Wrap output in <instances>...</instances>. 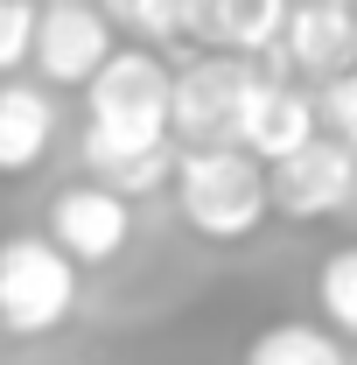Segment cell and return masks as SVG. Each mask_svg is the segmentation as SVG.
Returning a JSON list of instances; mask_svg holds the SVG:
<instances>
[{"instance_id":"8992f818","label":"cell","mask_w":357,"mask_h":365,"mask_svg":"<svg viewBox=\"0 0 357 365\" xmlns=\"http://www.w3.org/2000/svg\"><path fill=\"white\" fill-rule=\"evenodd\" d=\"M134 239V204L105 182H70L49 197V246L70 260V267H105L119 260Z\"/></svg>"},{"instance_id":"8fae6325","label":"cell","mask_w":357,"mask_h":365,"mask_svg":"<svg viewBox=\"0 0 357 365\" xmlns=\"http://www.w3.org/2000/svg\"><path fill=\"white\" fill-rule=\"evenodd\" d=\"M280 21H287V0H211L203 43H224V56L260 63V56H273V43H280Z\"/></svg>"},{"instance_id":"7a4b0ae2","label":"cell","mask_w":357,"mask_h":365,"mask_svg":"<svg viewBox=\"0 0 357 365\" xmlns=\"http://www.w3.org/2000/svg\"><path fill=\"white\" fill-rule=\"evenodd\" d=\"M176 211L211 246H238L267 225V169L245 148H182L176 155Z\"/></svg>"},{"instance_id":"6da1fadb","label":"cell","mask_w":357,"mask_h":365,"mask_svg":"<svg viewBox=\"0 0 357 365\" xmlns=\"http://www.w3.org/2000/svg\"><path fill=\"white\" fill-rule=\"evenodd\" d=\"M85 169L127 204L176 176L169 148V63L154 49H112L85 85Z\"/></svg>"},{"instance_id":"9c48e42d","label":"cell","mask_w":357,"mask_h":365,"mask_svg":"<svg viewBox=\"0 0 357 365\" xmlns=\"http://www.w3.org/2000/svg\"><path fill=\"white\" fill-rule=\"evenodd\" d=\"M322 134L315 127V98L309 91H294L287 78H252L245 91V106H238V127H231V148H245L260 169H273L280 155H294V148H309Z\"/></svg>"},{"instance_id":"e0dca14e","label":"cell","mask_w":357,"mask_h":365,"mask_svg":"<svg viewBox=\"0 0 357 365\" xmlns=\"http://www.w3.org/2000/svg\"><path fill=\"white\" fill-rule=\"evenodd\" d=\"M343 7H357V0H343Z\"/></svg>"},{"instance_id":"5bb4252c","label":"cell","mask_w":357,"mask_h":365,"mask_svg":"<svg viewBox=\"0 0 357 365\" xmlns=\"http://www.w3.org/2000/svg\"><path fill=\"white\" fill-rule=\"evenodd\" d=\"M315 302L336 323V337H357V246H336L315 274Z\"/></svg>"},{"instance_id":"3957f363","label":"cell","mask_w":357,"mask_h":365,"mask_svg":"<svg viewBox=\"0 0 357 365\" xmlns=\"http://www.w3.org/2000/svg\"><path fill=\"white\" fill-rule=\"evenodd\" d=\"M70 309H78V267L36 232L0 239V330L49 337L56 323H70Z\"/></svg>"},{"instance_id":"4fadbf2b","label":"cell","mask_w":357,"mask_h":365,"mask_svg":"<svg viewBox=\"0 0 357 365\" xmlns=\"http://www.w3.org/2000/svg\"><path fill=\"white\" fill-rule=\"evenodd\" d=\"M245 365H343V344L315 323H273V330L252 337Z\"/></svg>"},{"instance_id":"7c38bea8","label":"cell","mask_w":357,"mask_h":365,"mask_svg":"<svg viewBox=\"0 0 357 365\" xmlns=\"http://www.w3.org/2000/svg\"><path fill=\"white\" fill-rule=\"evenodd\" d=\"M98 14L112 29H134V36H154V43H182V36H203L211 0H98Z\"/></svg>"},{"instance_id":"277c9868","label":"cell","mask_w":357,"mask_h":365,"mask_svg":"<svg viewBox=\"0 0 357 365\" xmlns=\"http://www.w3.org/2000/svg\"><path fill=\"white\" fill-rule=\"evenodd\" d=\"M260 78V63L245 56H196L169 71V140L182 148H231V127H238V106Z\"/></svg>"},{"instance_id":"5b68a950","label":"cell","mask_w":357,"mask_h":365,"mask_svg":"<svg viewBox=\"0 0 357 365\" xmlns=\"http://www.w3.org/2000/svg\"><path fill=\"white\" fill-rule=\"evenodd\" d=\"M351 197H357V155L336 148L329 134H315L309 148L280 155L267 169V204L280 218H294V225H315V218L351 211Z\"/></svg>"},{"instance_id":"30bf717a","label":"cell","mask_w":357,"mask_h":365,"mask_svg":"<svg viewBox=\"0 0 357 365\" xmlns=\"http://www.w3.org/2000/svg\"><path fill=\"white\" fill-rule=\"evenodd\" d=\"M49 140H56V98L43 85H0V176H28L43 169Z\"/></svg>"},{"instance_id":"9a60e30c","label":"cell","mask_w":357,"mask_h":365,"mask_svg":"<svg viewBox=\"0 0 357 365\" xmlns=\"http://www.w3.org/2000/svg\"><path fill=\"white\" fill-rule=\"evenodd\" d=\"M315 127L336 140V148L357 155V71H343V78H329V85L315 91Z\"/></svg>"},{"instance_id":"2e32d148","label":"cell","mask_w":357,"mask_h":365,"mask_svg":"<svg viewBox=\"0 0 357 365\" xmlns=\"http://www.w3.org/2000/svg\"><path fill=\"white\" fill-rule=\"evenodd\" d=\"M36 49V0H0V78H14Z\"/></svg>"},{"instance_id":"52a82bcc","label":"cell","mask_w":357,"mask_h":365,"mask_svg":"<svg viewBox=\"0 0 357 365\" xmlns=\"http://www.w3.org/2000/svg\"><path fill=\"white\" fill-rule=\"evenodd\" d=\"M273 63L302 71V78H315V85L357 71V7H343V0H287Z\"/></svg>"},{"instance_id":"ba28073f","label":"cell","mask_w":357,"mask_h":365,"mask_svg":"<svg viewBox=\"0 0 357 365\" xmlns=\"http://www.w3.org/2000/svg\"><path fill=\"white\" fill-rule=\"evenodd\" d=\"M112 21L98 14V0H56L36 7V71L49 85H91V71L112 56Z\"/></svg>"}]
</instances>
